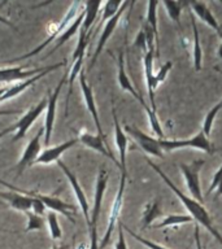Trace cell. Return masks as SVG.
<instances>
[{
    "instance_id": "cell-1",
    "label": "cell",
    "mask_w": 222,
    "mask_h": 249,
    "mask_svg": "<svg viewBox=\"0 0 222 249\" xmlns=\"http://www.w3.org/2000/svg\"><path fill=\"white\" fill-rule=\"evenodd\" d=\"M147 162L148 165L153 169V170L157 173V174L161 177V179H163L164 182L166 183L167 187L170 188L173 192H174L175 195H177V197L181 200V202H182L183 205H185V208L187 209V212H188V215H191L192 217V219L194 221H196L199 223V225H202L203 227H205L208 231H209L212 235H213L216 239L218 240V243L220 244H222V235L220 232H218L217 230H216V227H214L213 222H212V218H210L209 213L206 212V209L204 208V206L202 205V202L196 201L195 198L192 197H188V196H186V195L183 194L182 191L179 190V188H177V186H175L174 183L171 182L170 179L167 178V175L164 173L161 169H160L156 163H153L149 159H147Z\"/></svg>"
},
{
    "instance_id": "cell-2",
    "label": "cell",
    "mask_w": 222,
    "mask_h": 249,
    "mask_svg": "<svg viewBox=\"0 0 222 249\" xmlns=\"http://www.w3.org/2000/svg\"><path fill=\"white\" fill-rule=\"evenodd\" d=\"M0 184H3V186H5V187H9V190L11 191H17V192L25 194L26 196H29V197L38 198V200H40V201L44 204V206H46V208L51 209V212L62 214V215L68 218L70 222L75 223V219H74L75 214H77V210H75V208H74L73 205L68 204V202L60 200L57 196H55V195H52V196H50V195H42V194H39V192H35V191L21 190V188H18V187L12 186V184H9V183H7V182H4V180H1V179H0Z\"/></svg>"
},
{
    "instance_id": "cell-3",
    "label": "cell",
    "mask_w": 222,
    "mask_h": 249,
    "mask_svg": "<svg viewBox=\"0 0 222 249\" xmlns=\"http://www.w3.org/2000/svg\"><path fill=\"white\" fill-rule=\"evenodd\" d=\"M83 9V3H79V1H74L72 5H70L69 11L66 12L65 17L62 18V21L58 25H56V27H55L54 30L51 31V33H48V38L44 40V42L40 44V46H38L35 50H33L31 52H29V53L23 54V56H19V57H16V58H12V60H9V61L7 62H16V61H22V60H26V58L29 57H33V56H35V54H38L40 51H43L44 48H46L50 43L52 42H56V39L60 36V35L65 31V29L68 26H69L70 23L73 22L74 19H75V17H77L78 15H79V12Z\"/></svg>"
},
{
    "instance_id": "cell-4",
    "label": "cell",
    "mask_w": 222,
    "mask_h": 249,
    "mask_svg": "<svg viewBox=\"0 0 222 249\" xmlns=\"http://www.w3.org/2000/svg\"><path fill=\"white\" fill-rule=\"evenodd\" d=\"M160 147L163 151H177V149H182V148H195L199 151L206 152V153H213L214 148L212 143L208 139V136L204 134L203 130L192 136L191 139L186 140H166L160 139Z\"/></svg>"
},
{
    "instance_id": "cell-5",
    "label": "cell",
    "mask_w": 222,
    "mask_h": 249,
    "mask_svg": "<svg viewBox=\"0 0 222 249\" xmlns=\"http://www.w3.org/2000/svg\"><path fill=\"white\" fill-rule=\"evenodd\" d=\"M126 177L128 175H121L120 184H118V191L114 200H113L112 208H111V213H109L108 218V226H107V231H105L104 236L99 241V249H104L111 241L112 237L113 230L116 227V225L120 221V214L122 210V204H124V194H125V186H126Z\"/></svg>"
},
{
    "instance_id": "cell-6",
    "label": "cell",
    "mask_w": 222,
    "mask_h": 249,
    "mask_svg": "<svg viewBox=\"0 0 222 249\" xmlns=\"http://www.w3.org/2000/svg\"><path fill=\"white\" fill-rule=\"evenodd\" d=\"M205 163V160H196L191 163H181L179 165V170L182 173L186 180L187 188L188 192L195 198L196 201H203V194L202 187H200V180H199V174L203 169V165Z\"/></svg>"
},
{
    "instance_id": "cell-7",
    "label": "cell",
    "mask_w": 222,
    "mask_h": 249,
    "mask_svg": "<svg viewBox=\"0 0 222 249\" xmlns=\"http://www.w3.org/2000/svg\"><path fill=\"white\" fill-rule=\"evenodd\" d=\"M68 75L69 74L66 73L64 77L60 79V82L56 86V89H55L54 92H50L48 95V103H47V112H46V120H44V144L48 145L51 142V138H52V131H54V124H55V120H56V109H57V100L58 96H60V93H61V89L64 83L68 79Z\"/></svg>"
},
{
    "instance_id": "cell-8",
    "label": "cell",
    "mask_w": 222,
    "mask_h": 249,
    "mask_svg": "<svg viewBox=\"0 0 222 249\" xmlns=\"http://www.w3.org/2000/svg\"><path fill=\"white\" fill-rule=\"evenodd\" d=\"M47 103H48V97L42 99L38 104L29 109V110L16 122V131L15 136L12 138V142H17V140L22 139L23 136L26 135L27 130L34 124V122L38 120V117L42 114L43 110H46L47 109Z\"/></svg>"
},
{
    "instance_id": "cell-9",
    "label": "cell",
    "mask_w": 222,
    "mask_h": 249,
    "mask_svg": "<svg viewBox=\"0 0 222 249\" xmlns=\"http://www.w3.org/2000/svg\"><path fill=\"white\" fill-rule=\"evenodd\" d=\"M125 132H128L129 135L131 136L132 139L135 140L138 145L143 149L147 155L155 156V157H164L163 149L160 147V139H156L153 136L147 135L146 132L140 131L139 128H136L135 126H130L126 124L125 126Z\"/></svg>"
},
{
    "instance_id": "cell-10",
    "label": "cell",
    "mask_w": 222,
    "mask_h": 249,
    "mask_svg": "<svg viewBox=\"0 0 222 249\" xmlns=\"http://www.w3.org/2000/svg\"><path fill=\"white\" fill-rule=\"evenodd\" d=\"M44 136V128L40 127L38 130V132L35 134V136L33 139H30V142L27 143L25 151H23L21 159H19L18 163H17V174H22L25 169L29 166H33L38 159V156L40 155L42 152V138Z\"/></svg>"
},
{
    "instance_id": "cell-11",
    "label": "cell",
    "mask_w": 222,
    "mask_h": 249,
    "mask_svg": "<svg viewBox=\"0 0 222 249\" xmlns=\"http://www.w3.org/2000/svg\"><path fill=\"white\" fill-rule=\"evenodd\" d=\"M66 65V60H64L62 62H57V64H55V65H50V66H46V69L43 70L42 73L37 74L34 77L31 78H27L25 81H19L17 83L12 86H8L7 87V91L4 92V95L1 96L0 99V103H3L5 100H9V99H13V97L18 96L19 93H22L25 89H27L30 86H33L34 83L39 81V79H42L43 77H46L47 74L51 73V71H54V70L58 69V68H61V66H65Z\"/></svg>"
},
{
    "instance_id": "cell-12",
    "label": "cell",
    "mask_w": 222,
    "mask_h": 249,
    "mask_svg": "<svg viewBox=\"0 0 222 249\" xmlns=\"http://www.w3.org/2000/svg\"><path fill=\"white\" fill-rule=\"evenodd\" d=\"M129 1H124L122 3V5H121V8L118 9V12L116 13V16H113L112 18L109 19L108 22L105 23L104 27H103V30H101V35H100V39H99V42H97V46H96V50H95V52H93V56L92 58H91V62H90V66H89V70H91L93 68V65L96 64V60L97 57L100 56L101 51L104 50V46L107 44V42H108V39L112 36L113 31L116 30L117 25H118V22H120L121 17H122V13H124V11L128 8L129 5Z\"/></svg>"
},
{
    "instance_id": "cell-13",
    "label": "cell",
    "mask_w": 222,
    "mask_h": 249,
    "mask_svg": "<svg viewBox=\"0 0 222 249\" xmlns=\"http://www.w3.org/2000/svg\"><path fill=\"white\" fill-rule=\"evenodd\" d=\"M78 81H79V87L82 89V95H83V99H85L86 107H87V110L90 112V114L92 116V120L95 122V126H96L97 135L103 138L105 143H107V136L104 135V131H103V127H101L100 118H99V112H97L96 104H95V97H93V91L91 89V86L87 83L86 81V77L83 71H81V74L78 75Z\"/></svg>"
},
{
    "instance_id": "cell-14",
    "label": "cell",
    "mask_w": 222,
    "mask_h": 249,
    "mask_svg": "<svg viewBox=\"0 0 222 249\" xmlns=\"http://www.w3.org/2000/svg\"><path fill=\"white\" fill-rule=\"evenodd\" d=\"M57 165H58V167H60V169L62 170V173L65 174L66 179L69 180L70 187H72V190H73L74 195H75V198H77L78 204H79L82 212H83V217H85L86 222H87V225H89L90 223L89 200H87V197H86V194L83 192V190H82V187H81V184H79V182H78L77 177H75V174H74L73 171L70 170L69 167L66 166L65 163L62 162L61 160H58Z\"/></svg>"
},
{
    "instance_id": "cell-15",
    "label": "cell",
    "mask_w": 222,
    "mask_h": 249,
    "mask_svg": "<svg viewBox=\"0 0 222 249\" xmlns=\"http://www.w3.org/2000/svg\"><path fill=\"white\" fill-rule=\"evenodd\" d=\"M108 171L100 169L96 179V187H95V195H93V206L91 215H90L89 225H97V221L100 217L101 205H103V198H104L105 190L108 186Z\"/></svg>"
},
{
    "instance_id": "cell-16",
    "label": "cell",
    "mask_w": 222,
    "mask_h": 249,
    "mask_svg": "<svg viewBox=\"0 0 222 249\" xmlns=\"http://www.w3.org/2000/svg\"><path fill=\"white\" fill-rule=\"evenodd\" d=\"M113 114V122H114V143H116L117 151H118V163H120L121 175H128V170H126V153H128L129 147V139L126 132L124 131V128L121 127L118 118H117L116 109L112 108Z\"/></svg>"
},
{
    "instance_id": "cell-17",
    "label": "cell",
    "mask_w": 222,
    "mask_h": 249,
    "mask_svg": "<svg viewBox=\"0 0 222 249\" xmlns=\"http://www.w3.org/2000/svg\"><path fill=\"white\" fill-rule=\"evenodd\" d=\"M78 140L81 142L83 145H86L90 149H93V151L99 152L101 155H104L105 157H108L109 160H112L113 162L116 163L118 169H120V163L116 160V157L113 156V153L111 152V149L108 148V144L105 143L103 138H100L99 135H92L87 131H81L79 136H78Z\"/></svg>"
},
{
    "instance_id": "cell-18",
    "label": "cell",
    "mask_w": 222,
    "mask_h": 249,
    "mask_svg": "<svg viewBox=\"0 0 222 249\" xmlns=\"http://www.w3.org/2000/svg\"><path fill=\"white\" fill-rule=\"evenodd\" d=\"M79 140L78 138H73V139H69L64 142L61 144H57V145H55L52 148H47L44 151L40 152V155L38 156V159L35 161V163H42V165H48V163H52V162H57L60 157L62 156V153H65L69 148H72L73 145L78 143Z\"/></svg>"
},
{
    "instance_id": "cell-19",
    "label": "cell",
    "mask_w": 222,
    "mask_h": 249,
    "mask_svg": "<svg viewBox=\"0 0 222 249\" xmlns=\"http://www.w3.org/2000/svg\"><path fill=\"white\" fill-rule=\"evenodd\" d=\"M153 57L155 51H147L143 57L144 66V77H146V85H147V92L149 101H151V109L156 112V101H155V73H153Z\"/></svg>"
},
{
    "instance_id": "cell-20",
    "label": "cell",
    "mask_w": 222,
    "mask_h": 249,
    "mask_svg": "<svg viewBox=\"0 0 222 249\" xmlns=\"http://www.w3.org/2000/svg\"><path fill=\"white\" fill-rule=\"evenodd\" d=\"M0 197L4 198L12 209L17 210V212L26 214L31 210L33 198L26 196L25 194H21L17 191H8V192H0Z\"/></svg>"
},
{
    "instance_id": "cell-21",
    "label": "cell",
    "mask_w": 222,
    "mask_h": 249,
    "mask_svg": "<svg viewBox=\"0 0 222 249\" xmlns=\"http://www.w3.org/2000/svg\"><path fill=\"white\" fill-rule=\"evenodd\" d=\"M117 65H118V71H117V79H118V85H120V87L124 89V91H126V92L131 93L132 96L135 97L136 100L139 101L140 104H142V107H144V105H146V103H144L143 97H142V95H139V93H138V91L134 89V86H132L131 81H130V78H129L128 74H126V70H125L124 53H122V52H120V53H118Z\"/></svg>"
},
{
    "instance_id": "cell-22",
    "label": "cell",
    "mask_w": 222,
    "mask_h": 249,
    "mask_svg": "<svg viewBox=\"0 0 222 249\" xmlns=\"http://www.w3.org/2000/svg\"><path fill=\"white\" fill-rule=\"evenodd\" d=\"M83 18H85V7H83V9H82L81 12H79V15L75 17V19H74L73 22L66 27L65 31H64V33H62V34L56 39V44H55V47L51 50V52L47 54L46 57H48V56H51L54 52H56V51H57L58 48L64 44V43L68 42V40H69V39L72 38V36H73L78 30H79V27L82 26V22H83Z\"/></svg>"
},
{
    "instance_id": "cell-23",
    "label": "cell",
    "mask_w": 222,
    "mask_h": 249,
    "mask_svg": "<svg viewBox=\"0 0 222 249\" xmlns=\"http://www.w3.org/2000/svg\"><path fill=\"white\" fill-rule=\"evenodd\" d=\"M157 7L159 3L157 1H148L147 4V16H146V23H147L149 29L153 33L155 36V54L156 57H160V47H159V27H157Z\"/></svg>"
},
{
    "instance_id": "cell-24",
    "label": "cell",
    "mask_w": 222,
    "mask_h": 249,
    "mask_svg": "<svg viewBox=\"0 0 222 249\" xmlns=\"http://www.w3.org/2000/svg\"><path fill=\"white\" fill-rule=\"evenodd\" d=\"M83 7H85V18H83V22H82L81 30L89 34L91 30L93 31V22L96 19L100 8L103 7V3L91 0V1H87V3L83 4Z\"/></svg>"
},
{
    "instance_id": "cell-25",
    "label": "cell",
    "mask_w": 222,
    "mask_h": 249,
    "mask_svg": "<svg viewBox=\"0 0 222 249\" xmlns=\"http://www.w3.org/2000/svg\"><path fill=\"white\" fill-rule=\"evenodd\" d=\"M187 5H190L195 15L198 16L202 21H204L208 26L214 29L216 31L218 30L217 19L212 15V12L209 11V8L206 7L205 3H202V1H190V3H187Z\"/></svg>"
},
{
    "instance_id": "cell-26",
    "label": "cell",
    "mask_w": 222,
    "mask_h": 249,
    "mask_svg": "<svg viewBox=\"0 0 222 249\" xmlns=\"http://www.w3.org/2000/svg\"><path fill=\"white\" fill-rule=\"evenodd\" d=\"M191 25H192V31H194V46H192V58H194V68L196 71H200L203 66V50L200 47V38H199L198 25L195 19L192 12L190 11Z\"/></svg>"
},
{
    "instance_id": "cell-27",
    "label": "cell",
    "mask_w": 222,
    "mask_h": 249,
    "mask_svg": "<svg viewBox=\"0 0 222 249\" xmlns=\"http://www.w3.org/2000/svg\"><path fill=\"white\" fill-rule=\"evenodd\" d=\"M122 3H124V1H113V0H109V1L103 3V15H101L100 22H99V25H97V27L95 30H99V29L103 26V23H107L109 19L112 18L113 16H116V13L121 8Z\"/></svg>"
},
{
    "instance_id": "cell-28",
    "label": "cell",
    "mask_w": 222,
    "mask_h": 249,
    "mask_svg": "<svg viewBox=\"0 0 222 249\" xmlns=\"http://www.w3.org/2000/svg\"><path fill=\"white\" fill-rule=\"evenodd\" d=\"M160 215H161V210H160L159 201H153L151 204H148L146 206V209H144L143 218H142V227L146 229L148 226H151L152 222Z\"/></svg>"
},
{
    "instance_id": "cell-29",
    "label": "cell",
    "mask_w": 222,
    "mask_h": 249,
    "mask_svg": "<svg viewBox=\"0 0 222 249\" xmlns=\"http://www.w3.org/2000/svg\"><path fill=\"white\" fill-rule=\"evenodd\" d=\"M194 221L191 215H182V214H173V215H167L160 222L159 225L155 226V229H164V227H169V226H177L183 225V223H191Z\"/></svg>"
},
{
    "instance_id": "cell-30",
    "label": "cell",
    "mask_w": 222,
    "mask_h": 249,
    "mask_svg": "<svg viewBox=\"0 0 222 249\" xmlns=\"http://www.w3.org/2000/svg\"><path fill=\"white\" fill-rule=\"evenodd\" d=\"M220 110H222V100L220 101V103H217V104L214 105L213 108L210 109L209 112L206 113L205 118H204V122H203V128H202L206 136L210 135L212 128H213L214 120H216V117H217Z\"/></svg>"
},
{
    "instance_id": "cell-31",
    "label": "cell",
    "mask_w": 222,
    "mask_h": 249,
    "mask_svg": "<svg viewBox=\"0 0 222 249\" xmlns=\"http://www.w3.org/2000/svg\"><path fill=\"white\" fill-rule=\"evenodd\" d=\"M166 11L167 16L174 21L177 25H179V18H181V12H182V7L185 5L181 1H170V0H165L161 3Z\"/></svg>"
},
{
    "instance_id": "cell-32",
    "label": "cell",
    "mask_w": 222,
    "mask_h": 249,
    "mask_svg": "<svg viewBox=\"0 0 222 249\" xmlns=\"http://www.w3.org/2000/svg\"><path fill=\"white\" fill-rule=\"evenodd\" d=\"M47 226H48V230H50V235L54 240H57V239H61L62 236V231L60 229V225H58V219H57V214L55 212H50L47 214L46 218Z\"/></svg>"
},
{
    "instance_id": "cell-33",
    "label": "cell",
    "mask_w": 222,
    "mask_h": 249,
    "mask_svg": "<svg viewBox=\"0 0 222 249\" xmlns=\"http://www.w3.org/2000/svg\"><path fill=\"white\" fill-rule=\"evenodd\" d=\"M146 113H147L148 122H149V126H151V130L155 132V135L159 136V139H163L164 138V130L161 127V124H160L159 118H157V114H156L155 110H152L147 104L143 107Z\"/></svg>"
},
{
    "instance_id": "cell-34",
    "label": "cell",
    "mask_w": 222,
    "mask_h": 249,
    "mask_svg": "<svg viewBox=\"0 0 222 249\" xmlns=\"http://www.w3.org/2000/svg\"><path fill=\"white\" fill-rule=\"evenodd\" d=\"M27 215V225H26V232L29 231H39L44 227V219L42 218V215H38V214H34L29 212L26 213Z\"/></svg>"
},
{
    "instance_id": "cell-35",
    "label": "cell",
    "mask_w": 222,
    "mask_h": 249,
    "mask_svg": "<svg viewBox=\"0 0 222 249\" xmlns=\"http://www.w3.org/2000/svg\"><path fill=\"white\" fill-rule=\"evenodd\" d=\"M122 229H124V231H126V232L129 233V235H131L134 239H135L136 241H139L140 244H143L144 247H147L148 249H167L165 248V247H163V245L160 244H156V243H153V241L151 240H147V239H144V237H142L140 235H138V233H135L132 230H130L129 227H126V226L122 223Z\"/></svg>"
},
{
    "instance_id": "cell-36",
    "label": "cell",
    "mask_w": 222,
    "mask_h": 249,
    "mask_svg": "<svg viewBox=\"0 0 222 249\" xmlns=\"http://www.w3.org/2000/svg\"><path fill=\"white\" fill-rule=\"evenodd\" d=\"M173 68V61H166L164 64L159 70H157V73H155V86L156 89L159 87L161 83H163L167 77V73L170 71V69Z\"/></svg>"
},
{
    "instance_id": "cell-37",
    "label": "cell",
    "mask_w": 222,
    "mask_h": 249,
    "mask_svg": "<svg viewBox=\"0 0 222 249\" xmlns=\"http://www.w3.org/2000/svg\"><path fill=\"white\" fill-rule=\"evenodd\" d=\"M214 190H217V195H222V165L220 166V169L216 171V174L213 175V179H212V182H210V186L209 188H208V192H206V194H212Z\"/></svg>"
},
{
    "instance_id": "cell-38",
    "label": "cell",
    "mask_w": 222,
    "mask_h": 249,
    "mask_svg": "<svg viewBox=\"0 0 222 249\" xmlns=\"http://www.w3.org/2000/svg\"><path fill=\"white\" fill-rule=\"evenodd\" d=\"M90 243L89 249H99V239H97V225H89Z\"/></svg>"
},
{
    "instance_id": "cell-39",
    "label": "cell",
    "mask_w": 222,
    "mask_h": 249,
    "mask_svg": "<svg viewBox=\"0 0 222 249\" xmlns=\"http://www.w3.org/2000/svg\"><path fill=\"white\" fill-rule=\"evenodd\" d=\"M118 237H117L116 244H114V249H128V243L125 240L124 229H122V222L118 221Z\"/></svg>"
},
{
    "instance_id": "cell-40",
    "label": "cell",
    "mask_w": 222,
    "mask_h": 249,
    "mask_svg": "<svg viewBox=\"0 0 222 249\" xmlns=\"http://www.w3.org/2000/svg\"><path fill=\"white\" fill-rule=\"evenodd\" d=\"M33 198V201H31V213L34 214H38V215H43L44 214V212H46V206H44V204H43L40 200H38V198L35 197H31Z\"/></svg>"
},
{
    "instance_id": "cell-41",
    "label": "cell",
    "mask_w": 222,
    "mask_h": 249,
    "mask_svg": "<svg viewBox=\"0 0 222 249\" xmlns=\"http://www.w3.org/2000/svg\"><path fill=\"white\" fill-rule=\"evenodd\" d=\"M135 46L138 47V48H140V50H143L144 53H146V52H147V51H148L147 38H146V33H144L143 29H142V30L139 31V34L136 35Z\"/></svg>"
},
{
    "instance_id": "cell-42",
    "label": "cell",
    "mask_w": 222,
    "mask_h": 249,
    "mask_svg": "<svg viewBox=\"0 0 222 249\" xmlns=\"http://www.w3.org/2000/svg\"><path fill=\"white\" fill-rule=\"evenodd\" d=\"M195 243H196V248L204 249L202 245V240H200V230H199V225L195 226Z\"/></svg>"
},
{
    "instance_id": "cell-43",
    "label": "cell",
    "mask_w": 222,
    "mask_h": 249,
    "mask_svg": "<svg viewBox=\"0 0 222 249\" xmlns=\"http://www.w3.org/2000/svg\"><path fill=\"white\" fill-rule=\"evenodd\" d=\"M21 110L17 109H12V110H7V109H0V117L1 116H11V114H19Z\"/></svg>"
},
{
    "instance_id": "cell-44",
    "label": "cell",
    "mask_w": 222,
    "mask_h": 249,
    "mask_svg": "<svg viewBox=\"0 0 222 249\" xmlns=\"http://www.w3.org/2000/svg\"><path fill=\"white\" fill-rule=\"evenodd\" d=\"M13 131H16L15 124H13V126H11V127L4 128L3 131H0V139H1V138H4V136L7 135V134H11V132H13Z\"/></svg>"
},
{
    "instance_id": "cell-45",
    "label": "cell",
    "mask_w": 222,
    "mask_h": 249,
    "mask_svg": "<svg viewBox=\"0 0 222 249\" xmlns=\"http://www.w3.org/2000/svg\"><path fill=\"white\" fill-rule=\"evenodd\" d=\"M0 23H4L5 26L12 27V29H16L15 25H13V23H12L11 21H9V19H7V18H5V17H3V16H1V15H0Z\"/></svg>"
},
{
    "instance_id": "cell-46",
    "label": "cell",
    "mask_w": 222,
    "mask_h": 249,
    "mask_svg": "<svg viewBox=\"0 0 222 249\" xmlns=\"http://www.w3.org/2000/svg\"><path fill=\"white\" fill-rule=\"evenodd\" d=\"M70 248V245H68V244H65V245H55V247H52V248L51 249H69Z\"/></svg>"
},
{
    "instance_id": "cell-47",
    "label": "cell",
    "mask_w": 222,
    "mask_h": 249,
    "mask_svg": "<svg viewBox=\"0 0 222 249\" xmlns=\"http://www.w3.org/2000/svg\"><path fill=\"white\" fill-rule=\"evenodd\" d=\"M7 87L8 86H5V87H0V99H1V96L4 95V92L7 91Z\"/></svg>"
},
{
    "instance_id": "cell-48",
    "label": "cell",
    "mask_w": 222,
    "mask_h": 249,
    "mask_svg": "<svg viewBox=\"0 0 222 249\" xmlns=\"http://www.w3.org/2000/svg\"><path fill=\"white\" fill-rule=\"evenodd\" d=\"M217 33H218V35H220V36H221V38H222V25H218Z\"/></svg>"
},
{
    "instance_id": "cell-49",
    "label": "cell",
    "mask_w": 222,
    "mask_h": 249,
    "mask_svg": "<svg viewBox=\"0 0 222 249\" xmlns=\"http://www.w3.org/2000/svg\"><path fill=\"white\" fill-rule=\"evenodd\" d=\"M218 54H220V57H222V44L220 46V48H218Z\"/></svg>"
}]
</instances>
